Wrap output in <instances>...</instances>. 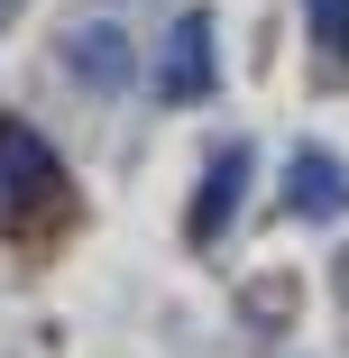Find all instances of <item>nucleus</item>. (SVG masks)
<instances>
[{
  "instance_id": "obj_1",
  "label": "nucleus",
  "mask_w": 349,
  "mask_h": 358,
  "mask_svg": "<svg viewBox=\"0 0 349 358\" xmlns=\"http://www.w3.org/2000/svg\"><path fill=\"white\" fill-rule=\"evenodd\" d=\"M221 83V46H212V19L202 10H184L175 28H166V55H157V101H202Z\"/></svg>"
},
{
  "instance_id": "obj_2",
  "label": "nucleus",
  "mask_w": 349,
  "mask_h": 358,
  "mask_svg": "<svg viewBox=\"0 0 349 358\" xmlns=\"http://www.w3.org/2000/svg\"><path fill=\"white\" fill-rule=\"evenodd\" d=\"M0 193H10V211H19V202H46V193H64V166H55V148H37V138H28L19 120H0Z\"/></svg>"
},
{
  "instance_id": "obj_3",
  "label": "nucleus",
  "mask_w": 349,
  "mask_h": 358,
  "mask_svg": "<svg viewBox=\"0 0 349 358\" xmlns=\"http://www.w3.org/2000/svg\"><path fill=\"white\" fill-rule=\"evenodd\" d=\"M285 202L304 211V221H340V211H349V166H340L331 148H294V166H285Z\"/></svg>"
},
{
  "instance_id": "obj_4",
  "label": "nucleus",
  "mask_w": 349,
  "mask_h": 358,
  "mask_svg": "<svg viewBox=\"0 0 349 358\" xmlns=\"http://www.w3.org/2000/svg\"><path fill=\"white\" fill-rule=\"evenodd\" d=\"M239 193H248V148H221V157H212V184L193 193V221H184V230H193V239H221L230 211H239Z\"/></svg>"
},
{
  "instance_id": "obj_5",
  "label": "nucleus",
  "mask_w": 349,
  "mask_h": 358,
  "mask_svg": "<svg viewBox=\"0 0 349 358\" xmlns=\"http://www.w3.org/2000/svg\"><path fill=\"white\" fill-rule=\"evenodd\" d=\"M64 55H74V74H83L92 92H120V83H129V37H120L111 19L74 28V46H64Z\"/></svg>"
},
{
  "instance_id": "obj_6",
  "label": "nucleus",
  "mask_w": 349,
  "mask_h": 358,
  "mask_svg": "<svg viewBox=\"0 0 349 358\" xmlns=\"http://www.w3.org/2000/svg\"><path fill=\"white\" fill-rule=\"evenodd\" d=\"M304 19H313V55L349 64V0H304Z\"/></svg>"
}]
</instances>
